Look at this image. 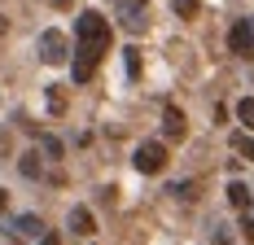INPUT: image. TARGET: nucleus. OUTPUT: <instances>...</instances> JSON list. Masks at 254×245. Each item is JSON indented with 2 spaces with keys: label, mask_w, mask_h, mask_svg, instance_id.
I'll list each match as a JSON object with an SVG mask.
<instances>
[{
  "label": "nucleus",
  "mask_w": 254,
  "mask_h": 245,
  "mask_svg": "<svg viewBox=\"0 0 254 245\" xmlns=\"http://www.w3.org/2000/svg\"><path fill=\"white\" fill-rule=\"evenodd\" d=\"M101 57H105V44H83V40H79L75 44V66H70L75 83H88V79L97 74V66H101Z\"/></svg>",
  "instance_id": "obj_1"
},
{
  "label": "nucleus",
  "mask_w": 254,
  "mask_h": 245,
  "mask_svg": "<svg viewBox=\"0 0 254 245\" xmlns=\"http://www.w3.org/2000/svg\"><path fill=\"white\" fill-rule=\"evenodd\" d=\"M241 237H246V241L254 245V219H241Z\"/></svg>",
  "instance_id": "obj_18"
},
{
  "label": "nucleus",
  "mask_w": 254,
  "mask_h": 245,
  "mask_svg": "<svg viewBox=\"0 0 254 245\" xmlns=\"http://www.w3.org/2000/svg\"><path fill=\"white\" fill-rule=\"evenodd\" d=\"M66 53H70V44H66V35H62V31H44V35H40V57H44L49 66H62V61H66Z\"/></svg>",
  "instance_id": "obj_5"
},
{
  "label": "nucleus",
  "mask_w": 254,
  "mask_h": 245,
  "mask_svg": "<svg viewBox=\"0 0 254 245\" xmlns=\"http://www.w3.org/2000/svg\"><path fill=\"white\" fill-rule=\"evenodd\" d=\"M70 232H79V237H92V232H97V223H92V210H88V206H75V210H70Z\"/></svg>",
  "instance_id": "obj_8"
},
{
  "label": "nucleus",
  "mask_w": 254,
  "mask_h": 245,
  "mask_svg": "<svg viewBox=\"0 0 254 245\" xmlns=\"http://www.w3.org/2000/svg\"><path fill=\"white\" fill-rule=\"evenodd\" d=\"M40 245H57V232H40Z\"/></svg>",
  "instance_id": "obj_19"
},
{
  "label": "nucleus",
  "mask_w": 254,
  "mask_h": 245,
  "mask_svg": "<svg viewBox=\"0 0 254 245\" xmlns=\"http://www.w3.org/2000/svg\"><path fill=\"white\" fill-rule=\"evenodd\" d=\"M0 35H4V18H0Z\"/></svg>",
  "instance_id": "obj_21"
},
{
  "label": "nucleus",
  "mask_w": 254,
  "mask_h": 245,
  "mask_svg": "<svg viewBox=\"0 0 254 245\" xmlns=\"http://www.w3.org/2000/svg\"><path fill=\"white\" fill-rule=\"evenodd\" d=\"M119 13H123V26H127V31H145V4H136V0H119Z\"/></svg>",
  "instance_id": "obj_7"
},
{
  "label": "nucleus",
  "mask_w": 254,
  "mask_h": 245,
  "mask_svg": "<svg viewBox=\"0 0 254 245\" xmlns=\"http://www.w3.org/2000/svg\"><path fill=\"white\" fill-rule=\"evenodd\" d=\"M13 228H18V232H22V237H40V232H44V223L35 219V215H22V219L13 223Z\"/></svg>",
  "instance_id": "obj_12"
},
{
  "label": "nucleus",
  "mask_w": 254,
  "mask_h": 245,
  "mask_svg": "<svg viewBox=\"0 0 254 245\" xmlns=\"http://www.w3.org/2000/svg\"><path fill=\"white\" fill-rule=\"evenodd\" d=\"M228 49L237 57H254V18H241V22L228 31Z\"/></svg>",
  "instance_id": "obj_4"
},
{
  "label": "nucleus",
  "mask_w": 254,
  "mask_h": 245,
  "mask_svg": "<svg viewBox=\"0 0 254 245\" xmlns=\"http://www.w3.org/2000/svg\"><path fill=\"white\" fill-rule=\"evenodd\" d=\"M237 119L246 122V127H254V97H241V101H237Z\"/></svg>",
  "instance_id": "obj_14"
},
{
  "label": "nucleus",
  "mask_w": 254,
  "mask_h": 245,
  "mask_svg": "<svg viewBox=\"0 0 254 245\" xmlns=\"http://www.w3.org/2000/svg\"><path fill=\"white\" fill-rule=\"evenodd\" d=\"M184 131H189L184 114H180L176 105H167V110H162V136H167V140H184Z\"/></svg>",
  "instance_id": "obj_6"
},
{
  "label": "nucleus",
  "mask_w": 254,
  "mask_h": 245,
  "mask_svg": "<svg viewBox=\"0 0 254 245\" xmlns=\"http://www.w3.org/2000/svg\"><path fill=\"white\" fill-rule=\"evenodd\" d=\"M49 110H53V114H62V110H66V97H62V88H49Z\"/></svg>",
  "instance_id": "obj_17"
},
{
  "label": "nucleus",
  "mask_w": 254,
  "mask_h": 245,
  "mask_svg": "<svg viewBox=\"0 0 254 245\" xmlns=\"http://www.w3.org/2000/svg\"><path fill=\"white\" fill-rule=\"evenodd\" d=\"M4 206H9V197H4V193H0V215H4Z\"/></svg>",
  "instance_id": "obj_20"
},
{
  "label": "nucleus",
  "mask_w": 254,
  "mask_h": 245,
  "mask_svg": "<svg viewBox=\"0 0 254 245\" xmlns=\"http://www.w3.org/2000/svg\"><path fill=\"white\" fill-rule=\"evenodd\" d=\"M131 162H136V171L158 175L162 167H167V145H162V140H145V145L131 153Z\"/></svg>",
  "instance_id": "obj_3"
},
{
  "label": "nucleus",
  "mask_w": 254,
  "mask_h": 245,
  "mask_svg": "<svg viewBox=\"0 0 254 245\" xmlns=\"http://www.w3.org/2000/svg\"><path fill=\"white\" fill-rule=\"evenodd\" d=\"M232 149H237V153H241L246 162H254V140L246 136V131H232Z\"/></svg>",
  "instance_id": "obj_10"
},
{
  "label": "nucleus",
  "mask_w": 254,
  "mask_h": 245,
  "mask_svg": "<svg viewBox=\"0 0 254 245\" xmlns=\"http://www.w3.org/2000/svg\"><path fill=\"white\" fill-rule=\"evenodd\" d=\"M75 35L83 40V44H110V22H105L97 9H88V13H79Z\"/></svg>",
  "instance_id": "obj_2"
},
{
  "label": "nucleus",
  "mask_w": 254,
  "mask_h": 245,
  "mask_svg": "<svg viewBox=\"0 0 254 245\" xmlns=\"http://www.w3.org/2000/svg\"><path fill=\"white\" fill-rule=\"evenodd\" d=\"M171 193L180 201H197V180H180V184H171Z\"/></svg>",
  "instance_id": "obj_11"
},
{
  "label": "nucleus",
  "mask_w": 254,
  "mask_h": 245,
  "mask_svg": "<svg viewBox=\"0 0 254 245\" xmlns=\"http://www.w3.org/2000/svg\"><path fill=\"white\" fill-rule=\"evenodd\" d=\"M171 9H176V18H197L202 0H171Z\"/></svg>",
  "instance_id": "obj_13"
},
{
  "label": "nucleus",
  "mask_w": 254,
  "mask_h": 245,
  "mask_svg": "<svg viewBox=\"0 0 254 245\" xmlns=\"http://www.w3.org/2000/svg\"><path fill=\"white\" fill-rule=\"evenodd\" d=\"M18 167H22V175H40V153H35V149L22 153V162H18Z\"/></svg>",
  "instance_id": "obj_15"
},
{
  "label": "nucleus",
  "mask_w": 254,
  "mask_h": 245,
  "mask_svg": "<svg viewBox=\"0 0 254 245\" xmlns=\"http://www.w3.org/2000/svg\"><path fill=\"white\" fill-rule=\"evenodd\" d=\"M123 57H127V74L136 79L140 74V49H123Z\"/></svg>",
  "instance_id": "obj_16"
},
{
  "label": "nucleus",
  "mask_w": 254,
  "mask_h": 245,
  "mask_svg": "<svg viewBox=\"0 0 254 245\" xmlns=\"http://www.w3.org/2000/svg\"><path fill=\"white\" fill-rule=\"evenodd\" d=\"M228 201H232V210L246 215V210H250V188H246L241 180H232V184H228Z\"/></svg>",
  "instance_id": "obj_9"
}]
</instances>
